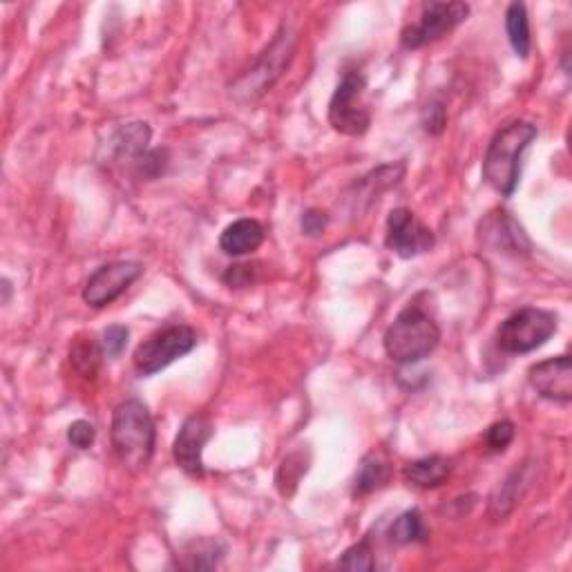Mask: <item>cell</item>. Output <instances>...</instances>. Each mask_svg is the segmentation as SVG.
Listing matches in <instances>:
<instances>
[{
    "instance_id": "6da1fadb",
    "label": "cell",
    "mask_w": 572,
    "mask_h": 572,
    "mask_svg": "<svg viewBox=\"0 0 572 572\" xmlns=\"http://www.w3.org/2000/svg\"><path fill=\"white\" fill-rule=\"evenodd\" d=\"M155 421L148 405L139 398H128L117 405L112 414L110 441L119 463L128 472L146 470L155 454Z\"/></svg>"
},
{
    "instance_id": "7a4b0ae2",
    "label": "cell",
    "mask_w": 572,
    "mask_h": 572,
    "mask_svg": "<svg viewBox=\"0 0 572 572\" xmlns=\"http://www.w3.org/2000/svg\"><path fill=\"white\" fill-rule=\"evenodd\" d=\"M537 126L528 121H512L492 137L483 157V179L501 197H512L519 186L521 159L537 139Z\"/></svg>"
},
{
    "instance_id": "3957f363",
    "label": "cell",
    "mask_w": 572,
    "mask_h": 572,
    "mask_svg": "<svg viewBox=\"0 0 572 572\" xmlns=\"http://www.w3.org/2000/svg\"><path fill=\"white\" fill-rule=\"evenodd\" d=\"M295 47H298V34H295L291 25H282L269 47L255 61L253 68L231 85V97L237 103H242V106L262 99L291 65Z\"/></svg>"
},
{
    "instance_id": "277c9868",
    "label": "cell",
    "mask_w": 572,
    "mask_h": 572,
    "mask_svg": "<svg viewBox=\"0 0 572 572\" xmlns=\"http://www.w3.org/2000/svg\"><path fill=\"white\" fill-rule=\"evenodd\" d=\"M441 342V329L423 309L407 307L385 331V354L398 365H414L427 358Z\"/></svg>"
},
{
    "instance_id": "5b68a950",
    "label": "cell",
    "mask_w": 572,
    "mask_h": 572,
    "mask_svg": "<svg viewBox=\"0 0 572 572\" xmlns=\"http://www.w3.org/2000/svg\"><path fill=\"white\" fill-rule=\"evenodd\" d=\"M557 316L552 311L526 307L501 322L497 331V345L503 354H530L557 333Z\"/></svg>"
},
{
    "instance_id": "8992f818",
    "label": "cell",
    "mask_w": 572,
    "mask_h": 572,
    "mask_svg": "<svg viewBox=\"0 0 572 572\" xmlns=\"http://www.w3.org/2000/svg\"><path fill=\"white\" fill-rule=\"evenodd\" d=\"M367 79L358 70L345 72L329 101L331 128L347 137H362L371 126V114L365 106Z\"/></svg>"
},
{
    "instance_id": "52a82bcc",
    "label": "cell",
    "mask_w": 572,
    "mask_h": 572,
    "mask_svg": "<svg viewBox=\"0 0 572 572\" xmlns=\"http://www.w3.org/2000/svg\"><path fill=\"white\" fill-rule=\"evenodd\" d=\"M197 347V331L186 324H173L148 340H143L135 351V369L141 376H155L161 369L173 365L175 360L184 358Z\"/></svg>"
},
{
    "instance_id": "ba28073f",
    "label": "cell",
    "mask_w": 572,
    "mask_h": 572,
    "mask_svg": "<svg viewBox=\"0 0 572 572\" xmlns=\"http://www.w3.org/2000/svg\"><path fill=\"white\" fill-rule=\"evenodd\" d=\"M467 16H470L467 3H427L423 7L421 21L405 27L400 34V43L407 50H418V47L441 41L445 34L465 23Z\"/></svg>"
},
{
    "instance_id": "9c48e42d",
    "label": "cell",
    "mask_w": 572,
    "mask_h": 572,
    "mask_svg": "<svg viewBox=\"0 0 572 572\" xmlns=\"http://www.w3.org/2000/svg\"><path fill=\"white\" fill-rule=\"evenodd\" d=\"M141 273L143 266L130 260H117L99 266V269L90 275V280L85 282V304H90L92 309L108 307V304L119 300L121 295L141 278Z\"/></svg>"
},
{
    "instance_id": "30bf717a",
    "label": "cell",
    "mask_w": 572,
    "mask_h": 572,
    "mask_svg": "<svg viewBox=\"0 0 572 572\" xmlns=\"http://www.w3.org/2000/svg\"><path fill=\"white\" fill-rule=\"evenodd\" d=\"M387 249L403 260L423 255L434 249V233L409 208H394L387 217Z\"/></svg>"
},
{
    "instance_id": "8fae6325",
    "label": "cell",
    "mask_w": 572,
    "mask_h": 572,
    "mask_svg": "<svg viewBox=\"0 0 572 572\" xmlns=\"http://www.w3.org/2000/svg\"><path fill=\"white\" fill-rule=\"evenodd\" d=\"M213 438V423L204 414L190 416L181 425L173 445L175 463L190 476L204 474V447Z\"/></svg>"
},
{
    "instance_id": "7c38bea8",
    "label": "cell",
    "mask_w": 572,
    "mask_h": 572,
    "mask_svg": "<svg viewBox=\"0 0 572 572\" xmlns=\"http://www.w3.org/2000/svg\"><path fill=\"white\" fill-rule=\"evenodd\" d=\"M528 380L535 392L552 400V403L568 405L572 400V362L570 356L548 358L532 365L528 371Z\"/></svg>"
},
{
    "instance_id": "4fadbf2b",
    "label": "cell",
    "mask_w": 572,
    "mask_h": 572,
    "mask_svg": "<svg viewBox=\"0 0 572 572\" xmlns=\"http://www.w3.org/2000/svg\"><path fill=\"white\" fill-rule=\"evenodd\" d=\"M481 233L494 251H503L510 255H528L532 251L526 231H523L517 219L510 213L501 211L485 219V224H481Z\"/></svg>"
},
{
    "instance_id": "5bb4252c",
    "label": "cell",
    "mask_w": 572,
    "mask_h": 572,
    "mask_svg": "<svg viewBox=\"0 0 572 572\" xmlns=\"http://www.w3.org/2000/svg\"><path fill=\"white\" fill-rule=\"evenodd\" d=\"M264 242V226L255 219H237V222L228 224L224 228L222 237H219V249L226 255L242 257L257 251Z\"/></svg>"
},
{
    "instance_id": "9a60e30c",
    "label": "cell",
    "mask_w": 572,
    "mask_h": 572,
    "mask_svg": "<svg viewBox=\"0 0 572 572\" xmlns=\"http://www.w3.org/2000/svg\"><path fill=\"white\" fill-rule=\"evenodd\" d=\"M452 461L441 454L425 456L403 467V479L418 490H434L450 479Z\"/></svg>"
},
{
    "instance_id": "2e32d148",
    "label": "cell",
    "mask_w": 572,
    "mask_h": 572,
    "mask_svg": "<svg viewBox=\"0 0 572 572\" xmlns=\"http://www.w3.org/2000/svg\"><path fill=\"white\" fill-rule=\"evenodd\" d=\"M150 143V128L148 123H128L126 128H121L112 139V150L117 159H130L143 164L146 159V148Z\"/></svg>"
},
{
    "instance_id": "e0dca14e",
    "label": "cell",
    "mask_w": 572,
    "mask_h": 572,
    "mask_svg": "<svg viewBox=\"0 0 572 572\" xmlns=\"http://www.w3.org/2000/svg\"><path fill=\"white\" fill-rule=\"evenodd\" d=\"M505 32H508V41L512 45L514 54L519 59H528L532 38H530V21L528 9L523 3H512L505 12Z\"/></svg>"
},
{
    "instance_id": "ac0fdd59",
    "label": "cell",
    "mask_w": 572,
    "mask_h": 572,
    "mask_svg": "<svg viewBox=\"0 0 572 572\" xmlns=\"http://www.w3.org/2000/svg\"><path fill=\"white\" fill-rule=\"evenodd\" d=\"M389 479H392V467H389V463L376 454H369L360 463L354 492L360 494V497L362 494H371L380 488H385Z\"/></svg>"
},
{
    "instance_id": "d6986e66",
    "label": "cell",
    "mask_w": 572,
    "mask_h": 572,
    "mask_svg": "<svg viewBox=\"0 0 572 572\" xmlns=\"http://www.w3.org/2000/svg\"><path fill=\"white\" fill-rule=\"evenodd\" d=\"M103 356H106L103 354V347L92 336H79L74 340V345L70 349L72 365L83 378L97 376Z\"/></svg>"
},
{
    "instance_id": "ffe728a7",
    "label": "cell",
    "mask_w": 572,
    "mask_h": 572,
    "mask_svg": "<svg viewBox=\"0 0 572 572\" xmlns=\"http://www.w3.org/2000/svg\"><path fill=\"white\" fill-rule=\"evenodd\" d=\"M427 528L425 521L418 510H407L400 514V517L392 523L389 528V539L396 546H409V543H423L427 541Z\"/></svg>"
},
{
    "instance_id": "44dd1931",
    "label": "cell",
    "mask_w": 572,
    "mask_h": 572,
    "mask_svg": "<svg viewBox=\"0 0 572 572\" xmlns=\"http://www.w3.org/2000/svg\"><path fill=\"white\" fill-rule=\"evenodd\" d=\"M304 472H307V461H304L302 452H293L286 456L280 465L278 476H275V483H278V490L282 497H291L295 488H298Z\"/></svg>"
},
{
    "instance_id": "7402d4cb",
    "label": "cell",
    "mask_w": 572,
    "mask_h": 572,
    "mask_svg": "<svg viewBox=\"0 0 572 572\" xmlns=\"http://www.w3.org/2000/svg\"><path fill=\"white\" fill-rule=\"evenodd\" d=\"M519 481H521V472L514 470L508 476V481L501 483V488L497 490V494H494L492 503H490L492 517L503 519L514 510V505H517L519 501Z\"/></svg>"
},
{
    "instance_id": "603a6c76",
    "label": "cell",
    "mask_w": 572,
    "mask_h": 572,
    "mask_svg": "<svg viewBox=\"0 0 572 572\" xmlns=\"http://www.w3.org/2000/svg\"><path fill=\"white\" fill-rule=\"evenodd\" d=\"M188 561L184 568L188 570H208L217 568L219 561L224 557V548L219 546L217 541H199L193 546V550H188Z\"/></svg>"
},
{
    "instance_id": "cb8c5ba5",
    "label": "cell",
    "mask_w": 572,
    "mask_h": 572,
    "mask_svg": "<svg viewBox=\"0 0 572 572\" xmlns=\"http://www.w3.org/2000/svg\"><path fill=\"white\" fill-rule=\"evenodd\" d=\"M338 566L342 570H374L376 568V559H374V550L369 548L367 541H360L356 546H351L349 550H345V555L340 557Z\"/></svg>"
},
{
    "instance_id": "d4e9b609",
    "label": "cell",
    "mask_w": 572,
    "mask_h": 572,
    "mask_svg": "<svg viewBox=\"0 0 572 572\" xmlns=\"http://www.w3.org/2000/svg\"><path fill=\"white\" fill-rule=\"evenodd\" d=\"M128 336H130V331L123 327V324H114V327H108L106 331H103V340H101L103 354H106L108 358L121 356V351L126 349V345H128Z\"/></svg>"
},
{
    "instance_id": "484cf974",
    "label": "cell",
    "mask_w": 572,
    "mask_h": 572,
    "mask_svg": "<svg viewBox=\"0 0 572 572\" xmlns=\"http://www.w3.org/2000/svg\"><path fill=\"white\" fill-rule=\"evenodd\" d=\"M512 441H514V423L510 421L494 423L488 429V434H485V443H488L492 452H503Z\"/></svg>"
},
{
    "instance_id": "4316f807",
    "label": "cell",
    "mask_w": 572,
    "mask_h": 572,
    "mask_svg": "<svg viewBox=\"0 0 572 572\" xmlns=\"http://www.w3.org/2000/svg\"><path fill=\"white\" fill-rule=\"evenodd\" d=\"M94 438H97V429L88 421H74L68 427V441L76 450H90Z\"/></svg>"
},
{
    "instance_id": "83f0119b",
    "label": "cell",
    "mask_w": 572,
    "mask_h": 572,
    "mask_svg": "<svg viewBox=\"0 0 572 572\" xmlns=\"http://www.w3.org/2000/svg\"><path fill=\"white\" fill-rule=\"evenodd\" d=\"M224 282L231 286V289H242V286H251L255 282V266H251V264L228 266V271L224 273Z\"/></svg>"
},
{
    "instance_id": "f1b7e54d",
    "label": "cell",
    "mask_w": 572,
    "mask_h": 572,
    "mask_svg": "<svg viewBox=\"0 0 572 572\" xmlns=\"http://www.w3.org/2000/svg\"><path fill=\"white\" fill-rule=\"evenodd\" d=\"M300 226H302V233H304V235L320 237L324 231H327L329 217L324 215L322 211H316V208H309V211L302 213Z\"/></svg>"
},
{
    "instance_id": "f546056e",
    "label": "cell",
    "mask_w": 572,
    "mask_h": 572,
    "mask_svg": "<svg viewBox=\"0 0 572 572\" xmlns=\"http://www.w3.org/2000/svg\"><path fill=\"white\" fill-rule=\"evenodd\" d=\"M445 126H447V114L441 103H432V106H427L423 114V128L429 132V135H441Z\"/></svg>"
}]
</instances>
